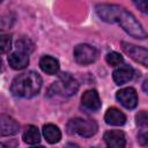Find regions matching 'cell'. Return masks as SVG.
Masks as SVG:
<instances>
[{
	"mask_svg": "<svg viewBox=\"0 0 148 148\" xmlns=\"http://www.w3.org/2000/svg\"><path fill=\"white\" fill-rule=\"evenodd\" d=\"M42 88V77L34 71L25 72L16 76L12 84L10 91L16 97L30 98L36 96Z\"/></svg>",
	"mask_w": 148,
	"mask_h": 148,
	"instance_id": "obj_1",
	"label": "cell"
},
{
	"mask_svg": "<svg viewBox=\"0 0 148 148\" xmlns=\"http://www.w3.org/2000/svg\"><path fill=\"white\" fill-rule=\"evenodd\" d=\"M117 22L132 37L139 38V39H145L146 38V31L143 30L141 23L126 9L123 8V10L119 14V17H118Z\"/></svg>",
	"mask_w": 148,
	"mask_h": 148,
	"instance_id": "obj_2",
	"label": "cell"
},
{
	"mask_svg": "<svg viewBox=\"0 0 148 148\" xmlns=\"http://www.w3.org/2000/svg\"><path fill=\"white\" fill-rule=\"evenodd\" d=\"M98 130L97 123L92 119H83V118H73L67 124V133L77 134L83 138H89L96 134Z\"/></svg>",
	"mask_w": 148,
	"mask_h": 148,
	"instance_id": "obj_3",
	"label": "cell"
},
{
	"mask_svg": "<svg viewBox=\"0 0 148 148\" xmlns=\"http://www.w3.org/2000/svg\"><path fill=\"white\" fill-rule=\"evenodd\" d=\"M77 89H79L77 81L68 73H62L58 77V80L53 82V84L51 86L50 92L57 94L64 97H69L74 95L77 91Z\"/></svg>",
	"mask_w": 148,
	"mask_h": 148,
	"instance_id": "obj_4",
	"label": "cell"
},
{
	"mask_svg": "<svg viewBox=\"0 0 148 148\" xmlns=\"http://www.w3.org/2000/svg\"><path fill=\"white\" fill-rule=\"evenodd\" d=\"M74 59L80 65H89L97 58V50L89 44H79L74 47Z\"/></svg>",
	"mask_w": 148,
	"mask_h": 148,
	"instance_id": "obj_5",
	"label": "cell"
},
{
	"mask_svg": "<svg viewBox=\"0 0 148 148\" xmlns=\"http://www.w3.org/2000/svg\"><path fill=\"white\" fill-rule=\"evenodd\" d=\"M123 10V7L118 5H110V3H101L96 6V13L97 15L105 22L114 23L117 22L120 12Z\"/></svg>",
	"mask_w": 148,
	"mask_h": 148,
	"instance_id": "obj_6",
	"label": "cell"
},
{
	"mask_svg": "<svg viewBox=\"0 0 148 148\" xmlns=\"http://www.w3.org/2000/svg\"><path fill=\"white\" fill-rule=\"evenodd\" d=\"M120 46H121L123 51L130 58H132L134 61L140 62L145 67L147 66V64H148L147 62V59H148V51H147V49L141 47V46H136V45H133V44H130V43H126V42H121Z\"/></svg>",
	"mask_w": 148,
	"mask_h": 148,
	"instance_id": "obj_7",
	"label": "cell"
},
{
	"mask_svg": "<svg viewBox=\"0 0 148 148\" xmlns=\"http://www.w3.org/2000/svg\"><path fill=\"white\" fill-rule=\"evenodd\" d=\"M116 97L119 101V103L126 109H134L138 105V94L135 89L132 87L118 90Z\"/></svg>",
	"mask_w": 148,
	"mask_h": 148,
	"instance_id": "obj_8",
	"label": "cell"
},
{
	"mask_svg": "<svg viewBox=\"0 0 148 148\" xmlns=\"http://www.w3.org/2000/svg\"><path fill=\"white\" fill-rule=\"evenodd\" d=\"M104 141L106 148H125L126 136L120 130H111L104 134Z\"/></svg>",
	"mask_w": 148,
	"mask_h": 148,
	"instance_id": "obj_9",
	"label": "cell"
},
{
	"mask_svg": "<svg viewBox=\"0 0 148 148\" xmlns=\"http://www.w3.org/2000/svg\"><path fill=\"white\" fill-rule=\"evenodd\" d=\"M81 104L84 109L90 110V111H96L102 105L98 92L95 89H89L83 92V95L81 97Z\"/></svg>",
	"mask_w": 148,
	"mask_h": 148,
	"instance_id": "obj_10",
	"label": "cell"
},
{
	"mask_svg": "<svg viewBox=\"0 0 148 148\" xmlns=\"http://www.w3.org/2000/svg\"><path fill=\"white\" fill-rule=\"evenodd\" d=\"M20 125L18 123L7 114H0V135H14L18 132Z\"/></svg>",
	"mask_w": 148,
	"mask_h": 148,
	"instance_id": "obj_11",
	"label": "cell"
},
{
	"mask_svg": "<svg viewBox=\"0 0 148 148\" xmlns=\"http://www.w3.org/2000/svg\"><path fill=\"white\" fill-rule=\"evenodd\" d=\"M134 74L133 68L130 65H120L119 67H117L113 73H112V77L113 81L116 82V84H124L126 82H128L130 80H132Z\"/></svg>",
	"mask_w": 148,
	"mask_h": 148,
	"instance_id": "obj_12",
	"label": "cell"
},
{
	"mask_svg": "<svg viewBox=\"0 0 148 148\" xmlns=\"http://www.w3.org/2000/svg\"><path fill=\"white\" fill-rule=\"evenodd\" d=\"M104 120L106 124L112 126H121L126 123V116L117 108H110L105 112Z\"/></svg>",
	"mask_w": 148,
	"mask_h": 148,
	"instance_id": "obj_13",
	"label": "cell"
},
{
	"mask_svg": "<svg viewBox=\"0 0 148 148\" xmlns=\"http://www.w3.org/2000/svg\"><path fill=\"white\" fill-rule=\"evenodd\" d=\"M8 64L14 69H23L29 64V57L23 52L14 51L8 56Z\"/></svg>",
	"mask_w": 148,
	"mask_h": 148,
	"instance_id": "obj_14",
	"label": "cell"
},
{
	"mask_svg": "<svg viewBox=\"0 0 148 148\" xmlns=\"http://www.w3.org/2000/svg\"><path fill=\"white\" fill-rule=\"evenodd\" d=\"M39 67L44 73H46L49 75H54L59 72L60 66H59V61L56 58H53L51 56H44L39 60Z\"/></svg>",
	"mask_w": 148,
	"mask_h": 148,
	"instance_id": "obj_15",
	"label": "cell"
},
{
	"mask_svg": "<svg viewBox=\"0 0 148 148\" xmlns=\"http://www.w3.org/2000/svg\"><path fill=\"white\" fill-rule=\"evenodd\" d=\"M43 135L49 143H57L61 139V132L59 127L53 124H46L43 126Z\"/></svg>",
	"mask_w": 148,
	"mask_h": 148,
	"instance_id": "obj_16",
	"label": "cell"
},
{
	"mask_svg": "<svg viewBox=\"0 0 148 148\" xmlns=\"http://www.w3.org/2000/svg\"><path fill=\"white\" fill-rule=\"evenodd\" d=\"M22 138H23V141H24L25 143H29V145H37V143H39V141H40V133H39V131H38V128H37L36 126L30 125V126H28V127L25 128V131H24Z\"/></svg>",
	"mask_w": 148,
	"mask_h": 148,
	"instance_id": "obj_17",
	"label": "cell"
},
{
	"mask_svg": "<svg viewBox=\"0 0 148 148\" xmlns=\"http://www.w3.org/2000/svg\"><path fill=\"white\" fill-rule=\"evenodd\" d=\"M15 45H16L17 51L23 52V53H25V54L31 53V52L34 51V49H35L34 43H32L30 39H28V38H21V39H18V40H16V44H15Z\"/></svg>",
	"mask_w": 148,
	"mask_h": 148,
	"instance_id": "obj_18",
	"label": "cell"
},
{
	"mask_svg": "<svg viewBox=\"0 0 148 148\" xmlns=\"http://www.w3.org/2000/svg\"><path fill=\"white\" fill-rule=\"evenodd\" d=\"M105 60L111 66H118V65H120L123 62V56L120 53H118V52H114V51L113 52H109L106 54V57H105Z\"/></svg>",
	"mask_w": 148,
	"mask_h": 148,
	"instance_id": "obj_19",
	"label": "cell"
},
{
	"mask_svg": "<svg viewBox=\"0 0 148 148\" xmlns=\"http://www.w3.org/2000/svg\"><path fill=\"white\" fill-rule=\"evenodd\" d=\"M12 47V38L8 35H0V54L7 53Z\"/></svg>",
	"mask_w": 148,
	"mask_h": 148,
	"instance_id": "obj_20",
	"label": "cell"
},
{
	"mask_svg": "<svg viewBox=\"0 0 148 148\" xmlns=\"http://www.w3.org/2000/svg\"><path fill=\"white\" fill-rule=\"evenodd\" d=\"M14 23V17L10 16L9 14H5L0 16V31L10 29Z\"/></svg>",
	"mask_w": 148,
	"mask_h": 148,
	"instance_id": "obj_21",
	"label": "cell"
},
{
	"mask_svg": "<svg viewBox=\"0 0 148 148\" xmlns=\"http://www.w3.org/2000/svg\"><path fill=\"white\" fill-rule=\"evenodd\" d=\"M136 125L140 126V127H147V124H148V116H147V112L146 111H140L136 117Z\"/></svg>",
	"mask_w": 148,
	"mask_h": 148,
	"instance_id": "obj_22",
	"label": "cell"
},
{
	"mask_svg": "<svg viewBox=\"0 0 148 148\" xmlns=\"http://www.w3.org/2000/svg\"><path fill=\"white\" fill-rule=\"evenodd\" d=\"M138 141H139L140 145L146 146V145L148 143V135H147V132H141V133H139V135H138Z\"/></svg>",
	"mask_w": 148,
	"mask_h": 148,
	"instance_id": "obj_23",
	"label": "cell"
},
{
	"mask_svg": "<svg viewBox=\"0 0 148 148\" xmlns=\"http://www.w3.org/2000/svg\"><path fill=\"white\" fill-rule=\"evenodd\" d=\"M134 5H135L142 13H147V6H148V5H147V1H139V2L135 1Z\"/></svg>",
	"mask_w": 148,
	"mask_h": 148,
	"instance_id": "obj_24",
	"label": "cell"
},
{
	"mask_svg": "<svg viewBox=\"0 0 148 148\" xmlns=\"http://www.w3.org/2000/svg\"><path fill=\"white\" fill-rule=\"evenodd\" d=\"M66 148H79V146L77 145H74V143H68Z\"/></svg>",
	"mask_w": 148,
	"mask_h": 148,
	"instance_id": "obj_25",
	"label": "cell"
},
{
	"mask_svg": "<svg viewBox=\"0 0 148 148\" xmlns=\"http://www.w3.org/2000/svg\"><path fill=\"white\" fill-rule=\"evenodd\" d=\"M2 69V60H1V58H0V71Z\"/></svg>",
	"mask_w": 148,
	"mask_h": 148,
	"instance_id": "obj_26",
	"label": "cell"
},
{
	"mask_svg": "<svg viewBox=\"0 0 148 148\" xmlns=\"http://www.w3.org/2000/svg\"><path fill=\"white\" fill-rule=\"evenodd\" d=\"M31 148H45V147H43V146H38V147H31Z\"/></svg>",
	"mask_w": 148,
	"mask_h": 148,
	"instance_id": "obj_27",
	"label": "cell"
},
{
	"mask_svg": "<svg viewBox=\"0 0 148 148\" xmlns=\"http://www.w3.org/2000/svg\"><path fill=\"white\" fill-rule=\"evenodd\" d=\"M0 148H3V143H0Z\"/></svg>",
	"mask_w": 148,
	"mask_h": 148,
	"instance_id": "obj_28",
	"label": "cell"
}]
</instances>
